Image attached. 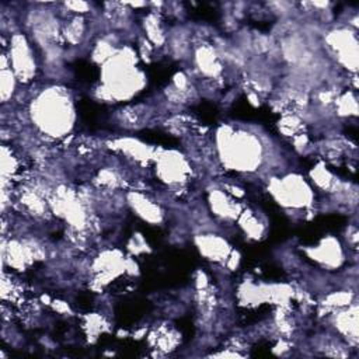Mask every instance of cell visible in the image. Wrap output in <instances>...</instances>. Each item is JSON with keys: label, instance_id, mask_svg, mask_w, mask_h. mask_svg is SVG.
Returning <instances> with one entry per match:
<instances>
[{"label": "cell", "instance_id": "1", "mask_svg": "<svg viewBox=\"0 0 359 359\" xmlns=\"http://www.w3.org/2000/svg\"><path fill=\"white\" fill-rule=\"evenodd\" d=\"M72 107L69 100L57 91L48 93L36 102L35 118L38 125L43 130L52 133L53 136H60L63 132L69 130L72 125Z\"/></svg>", "mask_w": 359, "mask_h": 359}, {"label": "cell", "instance_id": "2", "mask_svg": "<svg viewBox=\"0 0 359 359\" xmlns=\"http://www.w3.org/2000/svg\"><path fill=\"white\" fill-rule=\"evenodd\" d=\"M10 62L13 60V69L15 74L21 77V80H29V77L35 72V65L32 62V57L29 55V49L27 46V42L21 35L13 36V48L10 52Z\"/></svg>", "mask_w": 359, "mask_h": 359}]
</instances>
